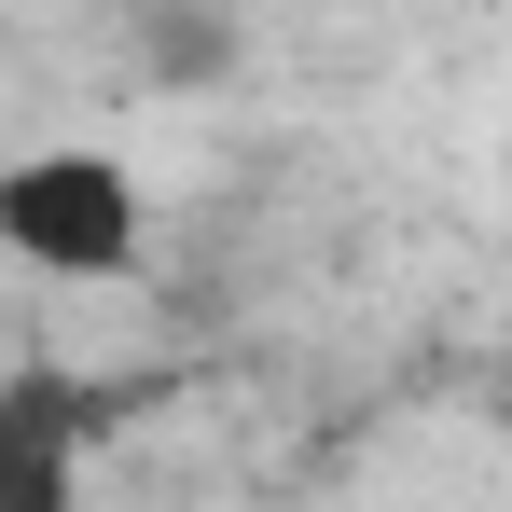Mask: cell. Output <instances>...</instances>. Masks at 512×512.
Masks as SVG:
<instances>
[{
  "mask_svg": "<svg viewBox=\"0 0 512 512\" xmlns=\"http://www.w3.org/2000/svg\"><path fill=\"white\" fill-rule=\"evenodd\" d=\"M153 250V180L125 167V153H28V167L0 180V263H28V277H139Z\"/></svg>",
  "mask_w": 512,
  "mask_h": 512,
  "instance_id": "obj_1",
  "label": "cell"
},
{
  "mask_svg": "<svg viewBox=\"0 0 512 512\" xmlns=\"http://www.w3.org/2000/svg\"><path fill=\"white\" fill-rule=\"evenodd\" d=\"M499 180H512V125H499Z\"/></svg>",
  "mask_w": 512,
  "mask_h": 512,
  "instance_id": "obj_2",
  "label": "cell"
}]
</instances>
